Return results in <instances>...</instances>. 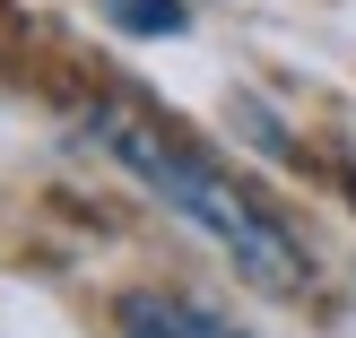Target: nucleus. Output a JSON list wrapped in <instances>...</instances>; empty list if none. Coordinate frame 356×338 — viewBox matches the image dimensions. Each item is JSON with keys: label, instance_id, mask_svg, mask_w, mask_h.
Here are the masks:
<instances>
[{"label": "nucleus", "instance_id": "1", "mask_svg": "<svg viewBox=\"0 0 356 338\" xmlns=\"http://www.w3.org/2000/svg\"><path fill=\"white\" fill-rule=\"evenodd\" d=\"M87 139H96V148L113 156L156 208H165V217H183L200 243H218L261 295H305V287H313L305 235H296V226L278 217L235 165H218L191 130L139 113V104H87Z\"/></svg>", "mask_w": 356, "mask_h": 338}, {"label": "nucleus", "instance_id": "2", "mask_svg": "<svg viewBox=\"0 0 356 338\" xmlns=\"http://www.w3.org/2000/svg\"><path fill=\"white\" fill-rule=\"evenodd\" d=\"M113 330L122 338H243L218 304H200V295H183V287H131V295H113Z\"/></svg>", "mask_w": 356, "mask_h": 338}, {"label": "nucleus", "instance_id": "3", "mask_svg": "<svg viewBox=\"0 0 356 338\" xmlns=\"http://www.w3.org/2000/svg\"><path fill=\"white\" fill-rule=\"evenodd\" d=\"M104 9V26H122V35H183L191 26V0H96Z\"/></svg>", "mask_w": 356, "mask_h": 338}]
</instances>
